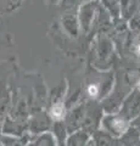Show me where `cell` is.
<instances>
[{
  "mask_svg": "<svg viewBox=\"0 0 140 146\" xmlns=\"http://www.w3.org/2000/svg\"><path fill=\"white\" fill-rule=\"evenodd\" d=\"M51 1H54V3H55V1H56V0H51Z\"/></svg>",
  "mask_w": 140,
  "mask_h": 146,
  "instance_id": "cell-3",
  "label": "cell"
},
{
  "mask_svg": "<svg viewBox=\"0 0 140 146\" xmlns=\"http://www.w3.org/2000/svg\"><path fill=\"white\" fill-rule=\"evenodd\" d=\"M93 13H94V10L92 9V6H84L82 9V23L84 25L85 28H88L89 23L92 22L93 20Z\"/></svg>",
  "mask_w": 140,
  "mask_h": 146,
  "instance_id": "cell-1",
  "label": "cell"
},
{
  "mask_svg": "<svg viewBox=\"0 0 140 146\" xmlns=\"http://www.w3.org/2000/svg\"><path fill=\"white\" fill-rule=\"evenodd\" d=\"M138 54L140 55V44H139V46H138Z\"/></svg>",
  "mask_w": 140,
  "mask_h": 146,
  "instance_id": "cell-2",
  "label": "cell"
}]
</instances>
